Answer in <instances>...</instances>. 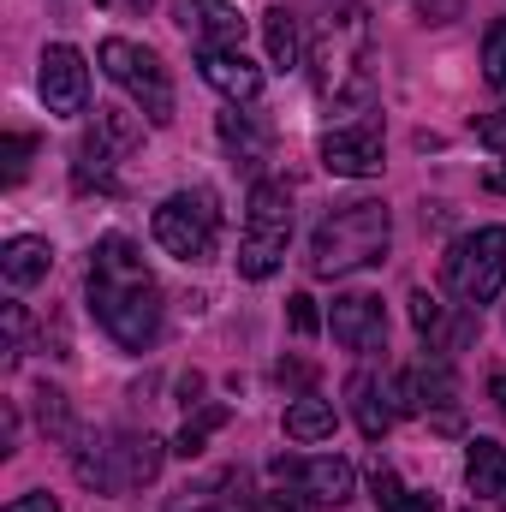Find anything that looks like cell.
I'll return each mask as SVG.
<instances>
[{
    "label": "cell",
    "instance_id": "cell-1",
    "mask_svg": "<svg viewBox=\"0 0 506 512\" xmlns=\"http://www.w3.org/2000/svg\"><path fill=\"white\" fill-rule=\"evenodd\" d=\"M90 310H96V322L126 352H149L155 334H161V286L143 268V256H137V245H131L126 233H108L96 245V262H90Z\"/></svg>",
    "mask_w": 506,
    "mask_h": 512
},
{
    "label": "cell",
    "instance_id": "cell-2",
    "mask_svg": "<svg viewBox=\"0 0 506 512\" xmlns=\"http://www.w3.org/2000/svg\"><path fill=\"white\" fill-rule=\"evenodd\" d=\"M376 42H370V12L364 6H346L322 24L316 48H310V78H316V96L334 102V108H358L376 96Z\"/></svg>",
    "mask_w": 506,
    "mask_h": 512
},
{
    "label": "cell",
    "instance_id": "cell-3",
    "mask_svg": "<svg viewBox=\"0 0 506 512\" xmlns=\"http://www.w3.org/2000/svg\"><path fill=\"white\" fill-rule=\"evenodd\" d=\"M387 239H393V215L387 203H346L334 209L316 233H310V274L334 280V274H352V268H370L387 256Z\"/></svg>",
    "mask_w": 506,
    "mask_h": 512
},
{
    "label": "cell",
    "instance_id": "cell-4",
    "mask_svg": "<svg viewBox=\"0 0 506 512\" xmlns=\"http://www.w3.org/2000/svg\"><path fill=\"white\" fill-rule=\"evenodd\" d=\"M441 280H447V292L453 298H465L471 310L477 304H495L506 286V227H477V233H465L447 262H441Z\"/></svg>",
    "mask_w": 506,
    "mask_h": 512
},
{
    "label": "cell",
    "instance_id": "cell-5",
    "mask_svg": "<svg viewBox=\"0 0 506 512\" xmlns=\"http://www.w3.org/2000/svg\"><path fill=\"white\" fill-rule=\"evenodd\" d=\"M96 60H102V72L126 90L131 102L143 108V120H149V126H173V78H167L161 54L137 48V42H126V36H108Z\"/></svg>",
    "mask_w": 506,
    "mask_h": 512
},
{
    "label": "cell",
    "instance_id": "cell-6",
    "mask_svg": "<svg viewBox=\"0 0 506 512\" xmlns=\"http://www.w3.org/2000/svg\"><path fill=\"white\" fill-rule=\"evenodd\" d=\"M155 245L167 256H179V262H203V256L215 251V233H221V209H215V197L209 191H179V197H167L161 209H155Z\"/></svg>",
    "mask_w": 506,
    "mask_h": 512
},
{
    "label": "cell",
    "instance_id": "cell-7",
    "mask_svg": "<svg viewBox=\"0 0 506 512\" xmlns=\"http://www.w3.org/2000/svg\"><path fill=\"white\" fill-rule=\"evenodd\" d=\"M36 84H42L48 114H60V120L84 114V102H90V66H84V54L66 48V42L42 48V72H36Z\"/></svg>",
    "mask_w": 506,
    "mask_h": 512
},
{
    "label": "cell",
    "instance_id": "cell-8",
    "mask_svg": "<svg viewBox=\"0 0 506 512\" xmlns=\"http://www.w3.org/2000/svg\"><path fill=\"white\" fill-rule=\"evenodd\" d=\"M274 483H292L316 507H346L358 489V471L346 459H274Z\"/></svg>",
    "mask_w": 506,
    "mask_h": 512
},
{
    "label": "cell",
    "instance_id": "cell-9",
    "mask_svg": "<svg viewBox=\"0 0 506 512\" xmlns=\"http://www.w3.org/2000/svg\"><path fill=\"white\" fill-rule=\"evenodd\" d=\"M328 328H334V340L346 352H376L381 340H387V310H381L376 292H340Z\"/></svg>",
    "mask_w": 506,
    "mask_h": 512
},
{
    "label": "cell",
    "instance_id": "cell-10",
    "mask_svg": "<svg viewBox=\"0 0 506 512\" xmlns=\"http://www.w3.org/2000/svg\"><path fill=\"white\" fill-rule=\"evenodd\" d=\"M322 167L340 179H370L381 173V126H340L322 137Z\"/></svg>",
    "mask_w": 506,
    "mask_h": 512
},
{
    "label": "cell",
    "instance_id": "cell-11",
    "mask_svg": "<svg viewBox=\"0 0 506 512\" xmlns=\"http://www.w3.org/2000/svg\"><path fill=\"white\" fill-rule=\"evenodd\" d=\"M197 66H203V84L221 90L233 108L262 96V66L245 60V48H227V54H221V48H197Z\"/></svg>",
    "mask_w": 506,
    "mask_h": 512
},
{
    "label": "cell",
    "instance_id": "cell-12",
    "mask_svg": "<svg viewBox=\"0 0 506 512\" xmlns=\"http://www.w3.org/2000/svg\"><path fill=\"white\" fill-rule=\"evenodd\" d=\"M245 233H262V239H292V191L262 179L245 197Z\"/></svg>",
    "mask_w": 506,
    "mask_h": 512
},
{
    "label": "cell",
    "instance_id": "cell-13",
    "mask_svg": "<svg viewBox=\"0 0 506 512\" xmlns=\"http://www.w3.org/2000/svg\"><path fill=\"white\" fill-rule=\"evenodd\" d=\"M179 24L197 30V48H245V18L233 6H179Z\"/></svg>",
    "mask_w": 506,
    "mask_h": 512
},
{
    "label": "cell",
    "instance_id": "cell-14",
    "mask_svg": "<svg viewBox=\"0 0 506 512\" xmlns=\"http://www.w3.org/2000/svg\"><path fill=\"white\" fill-rule=\"evenodd\" d=\"M48 268H54V245H48V239H30V233H24V239H6V245H0V274H6L12 292L48 280Z\"/></svg>",
    "mask_w": 506,
    "mask_h": 512
},
{
    "label": "cell",
    "instance_id": "cell-15",
    "mask_svg": "<svg viewBox=\"0 0 506 512\" xmlns=\"http://www.w3.org/2000/svg\"><path fill=\"white\" fill-rule=\"evenodd\" d=\"M155 471H161V441L155 435H120L114 441V489L155 483Z\"/></svg>",
    "mask_w": 506,
    "mask_h": 512
},
{
    "label": "cell",
    "instance_id": "cell-16",
    "mask_svg": "<svg viewBox=\"0 0 506 512\" xmlns=\"http://www.w3.org/2000/svg\"><path fill=\"white\" fill-rule=\"evenodd\" d=\"M346 399H352V417H358V435L364 441H381L387 429H393V405H387V393H381V382L376 376H352L346 382Z\"/></svg>",
    "mask_w": 506,
    "mask_h": 512
},
{
    "label": "cell",
    "instance_id": "cell-17",
    "mask_svg": "<svg viewBox=\"0 0 506 512\" xmlns=\"http://www.w3.org/2000/svg\"><path fill=\"white\" fill-rule=\"evenodd\" d=\"M465 483H471V495H501L506 489V447L501 441H489V435H477L471 441V453H465Z\"/></svg>",
    "mask_w": 506,
    "mask_h": 512
},
{
    "label": "cell",
    "instance_id": "cell-18",
    "mask_svg": "<svg viewBox=\"0 0 506 512\" xmlns=\"http://www.w3.org/2000/svg\"><path fill=\"white\" fill-rule=\"evenodd\" d=\"M286 435H292V441H328V435H334V405L316 399V393H298V399L286 405Z\"/></svg>",
    "mask_w": 506,
    "mask_h": 512
},
{
    "label": "cell",
    "instance_id": "cell-19",
    "mask_svg": "<svg viewBox=\"0 0 506 512\" xmlns=\"http://www.w3.org/2000/svg\"><path fill=\"white\" fill-rule=\"evenodd\" d=\"M262 42H268V60H274L280 72L298 66V18H292L286 6H268V12H262Z\"/></svg>",
    "mask_w": 506,
    "mask_h": 512
},
{
    "label": "cell",
    "instance_id": "cell-20",
    "mask_svg": "<svg viewBox=\"0 0 506 512\" xmlns=\"http://www.w3.org/2000/svg\"><path fill=\"white\" fill-rule=\"evenodd\" d=\"M370 489H376V507L381 512H435V495H417V489H405L387 465L370 471Z\"/></svg>",
    "mask_w": 506,
    "mask_h": 512
},
{
    "label": "cell",
    "instance_id": "cell-21",
    "mask_svg": "<svg viewBox=\"0 0 506 512\" xmlns=\"http://www.w3.org/2000/svg\"><path fill=\"white\" fill-rule=\"evenodd\" d=\"M280 262H286V239H262V233H245L239 239V274L245 280H268Z\"/></svg>",
    "mask_w": 506,
    "mask_h": 512
},
{
    "label": "cell",
    "instance_id": "cell-22",
    "mask_svg": "<svg viewBox=\"0 0 506 512\" xmlns=\"http://www.w3.org/2000/svg\"><path fill=\"white\" fill-rule=\"evenodd\" d=\"M227 417H233L227 405H203L197 417H185V429H179V441H173V453H179V459H197V453H203V441H209L215 429H227Z\"/></svg>",
    "mask_w": 506,
    "mask_h": 512
},
{
    "label": "cell",
    "instance_id": "cell-23",
    "mask_svg": "<svg viewBox=\"0 0 506 512\" xmlns=\"http://www.w3.org/2000/svg\"><path fill=\"white\" fill-rule=\"evenodd\" d=\"M108 143H102V131L90 126L84 131V143H78V167H72V179H78V191H90V185H108Z\"/></svg>",
    "mask_w": 506,
    "mask_h": 512
},
{
    "label": "cell",
    "instance_id": "cell-24",
    "mask_svg": "<svg viewBox=\"0 0 506 512\" xmlns=\"http://www.w3.org/2000/svg\"><path fill=\"white\" fill-rule=\"evenodd\" d=\"M96 131H102V143H108V149H120V155L143 137V126H137V114H131V108H96Z\"/></svg>",
    "mask_w": 506,
    "mask_h": 512
},
{
    "label": "cell",
    "instance_id": "cell-25",
    "mask_svg": "<svg viewBox=\"0 0 506 512\" xmlns=\"http://www.w3.org/2000/svg\"><path fill=\"white\" fill-rule=\"evenodd\" d=\"M36 423H42L48 435H72V417H66V393H60V387H42V393H36Z\"/></svg>",
    "mask_w": 506,
    "mask_h": 512
},
{
    "label": "cell",
    "instance_id": "cell-26",
    "mask_svg": "<svg viewBox=\"0 0 506 512\" xmlns=\"http://www.w3.org/2000/svg\"><path fill=\"white\" fill-rule=\"evenodd\" d=\"M483 78L506 90V18L501 24H489V36H483Z\"/></svg>",
    "mask_w": 506,
    "mask_h": 512
},
{
    "label": "cell",
    "instance_id": "cell-27",
    "mask_svg": "<svg viewBox=\"0 0 506 512\" xmlns=\"http://www.w3.org/2000/svg\"><path fill=\"white\" fill-rule=\"evenodd\" d=\"M411 322H417V334H441V322H447V304L435 298V292H411Z\"/></svg>",
    "mask_w": 506,
    "mask_h": 512
},
{
    "label": "cell",
    "instance_id": "cell-28",
    "mask_svg": "<svg viewBox=\"0 0 506 512\" xmlns=\"http://www.w3.org/2000/svg\"><path fill=\"white\" fill-rule=\"evenodd\" d=\"M30 149H36V137H24V131H6V185H18V179H24V167H30Z\"/></svg>",
    "mask_w": 506,
    "mask_h": 512
},
{
    "label": "cell",
    "instance_id": "cell-29",
    "mask_svg": "<svg viewBox=\"0 0 506 512\" xmlns=\"http://www.w3.org/2000/svg\"><path fill=\"white\" fill-rule=\"evenodd\" d=\"M221 137H227V143H233L245 161H256V155H262V137H256V131L239 120V114H227V120H221Z\"/></svg>",
    "mask_w": 506,
    "mask_h": 512
},
{
    "label": "cell",
    "instance_id": "cell-30",
    "mask_svg": "<svg viewBox=\"0 0 506 512\" xmlns=\"http://www.w3.org/2000/svg\"><path fill=\"white\" fill-rule=\"evenodd\" d=\"M167 512H227V507H221L215 489H179V495L167 501Z\"/></svg>",
    "mask_w": 506,
    "mask_h": 512
},
{
    "label": "cell",
    "instance_id": "cell-31",
    "mask_svg": "<svg viewBox=\"0 0 506 512\" xmlns=\"http://www.w3.org/2000/svg\"><path fill=\"white\" fill-rule=\"evenodd\" d=\"M286 316H292V328H298V334H316V328H322V316H316V298H310V292H292V298H286Z\"/></svg>",
    "mask_w": 506,
    "mask_h": 512
},
{
    "label": "cell",
    "instance_id": "cell-32",
    "mask_svg": "<svg viewBox=\"0 0 506 512\" xmlns=\"http://www.w3.org/2000/svg\"><path fill=\"white\" fill-rule=\"evenodd\" d=\"M477 143H489V149H506V108H495L489 120H477Z\"/></svg>",
    "mask_w": 506,
    "mask_h": 512
},
{
    "label": "cell",
    "instance_id": "cell-33",
    "mask_svg": "<svg viewBox=\"0 0 506 512\" xmlns=\"http://www.w3.org/2000/svg\"><path fill=\"white\" fill-rule=\"evenodd\" d=\"M239 512H298V507H292L286 495H251V501H245Z\"/></svg>",
    "mask_w": 506,
    "mask_h": 512
},
{
    "label": "cell",
    "instance_id": "cell-34",
    "mask_svg": "<svg viewBox=\"0 0 506 512\" xmlns=\"http://www.w3.org/2000/svg\"><path fill=\"white\" fill-rule=\"evenodd\" d=\"M6 512H60V501H54V495H18Z\"/></svg>",
    "mask_w": 506,
    "mask_h": 512
},
{
    "label": "cell",
    "instance_id": "cell-35",
    "mask_svg": "<svg viewBox=\"0 0 506 512\" xmlns=\"http://www.w3.org/2000/svg\"><path fill=\"white\" fill-rule=\"evenodd\" d=\"M483 185H489V191H495V197H506V161H495V167H489V173H483Z\"/></svg>",
    "mask_w": 506,
    "mask_h": 512
},
{
    "label": "cell",
    "instance_id": "cell-36",
    "mask_svg": "<svg viewBox=\"0 0 506 512\" xmlns=\"http://www.w3.org/2000/svg\"><path fill=\"white\" fill-rule=\"evenodd\" d=\"M489 393H495V405L506 411V370H495V376H489Z\"/></svg>",
    "mask_w": 506,
    "mask_h": 512
},
{
    "label": "cell",
    "instance_id": "cell-37",
    "mask_svg": "<svg viewBox=\"0 0 506 512\" xmlns=\"http://www.w3.org/2000/svg\"><path fill=\"white\" fill-rule=\"evenodd\" d=\"M495 507H501V512H506V489H501V495H495Z\"/></svg>",
    "mask_w": 506,
    "mask_h": 512
},
{
    "label": "cell",
    "instance_id": "cell-38",
    "mask_svg": "<svg viewBox=\"0 0 506 512\" xmlns=\"http://www.w3.org/2000/svg\"><path fill=\"white\" fill-rule=\"evenodd\" d=\"M131 6H149V0H131Z\"/></svg>",
    "mask_w": 506,
    "mask_h": 512
}]
</instances>
